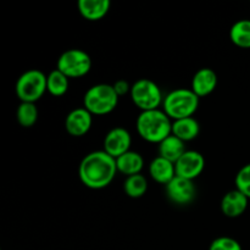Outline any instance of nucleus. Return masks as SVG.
Instances as JSON below:
<instances>
[{"label": "nucleus", "mask_w": 250, "mask_h": 250, "mask_svg": "<svg viewBox=\"0 0 250 250\" xmlns=\"http://www.w3.org/2000/svg\"><path fill=\"white\" fill-rule=\"evenodd\" d=\"M165 188L168 199L178 205L190 204L197 197V188L194 182L178 176H176L168 185H166Z\"/></svg>", "instance_id": "10"}, {"label": "nucleus", "mask_w": 250, "mask_h": 250, "mask_svg": "<svg viewBox=\"0 0 250 250\" xmlns=\"http://www.w3.org/2000/svg\"><path fill=\"white\" fill-rule=\"evenodd\" d=\"M149 175L160 185H168L176 177L175 164L161 156H156L149 165Z\"/></svg>", "instance_id": "14"}, {"label": "nucleus", "mask_w": 250, "mask_h": 250, "mask_svg": "<svg viewBox=\"0 0 250 250\" xmlns=\"http://www.w3.org/2000/svg\"><path fill=\"white\" fill-rule=\"evenodd\" d=\"M249 199L239 192L238 189H233L227 192L221 200V211L225 216L229 219H236L242 216L248 208Z\"/></svg>", "instance_id": "12"}, {"label": "nucleus", "mask_w": 250, "mask_h": 250, "mask_svg": "<svg viewBox=\"0 0 250 250\" xmlns=\"http://www.w3.org/2000/svg\"><path fill=\"white\" fill-rule=\"evenodd\" d=\"M209 250H243L242 246L237 239L232 238V237H219V238L214 239L210 244Z\"/></svg>", "instance_id": "24"}, {"label": "nucleus", "mask_w": 250, "mask_h": 250, "mask_svg": "<svg viewBox=\"0 0 250 250\" xmlns=\"http://www.w3.org/2000/svg\"><path fill=\"white\" fill-rule=\"evenodd\" d=\"M229 39L234 45L250 49V20H239L229 29Z\"/></svg>", "instance_id": "19"}, {"label": "nucleus", "mask_w": 250, "mask_h": 250, "mask_svg": "<svg viewBox=\"0 0 250 250\" xmlns=\"http://www.w3.org/2000/svg\"><path fill=\"white\" fill-rule=\"evenodd\" d=\"M234 183H236V189L243 193L250 200V164L244 165L238 171Z\"/></svg>", "instance_id": "23"}, {"label": "nucleus", "mask_w": 250, "mask_h": 250, "mask_svg": "<svg viewBox=\"0 0 250 250\" xmlns=\"http://www.w3.org/2000/svg\"><path fill=\"white\" fill-rule=\"evenodd\" d=\"M176 176L194 181L205 168V159L199 151L187 150L175 164Z\"/></svg>", "instance_id": "8"}, {"label": "nucleus", "mask_w": 250, "mask_h": 250, "mask_svg": "<svg viewBox=\"0 0 250 250\" xmlns=\"http://www.w3.org/2000/svg\"><path fill=\"white\" fill-rule=\"evenodd\" d=\"M132 137L131 133L124 127H114L106 133L104 138L103 150L117 159L125 153L131 150Z\"/></svg>", "instance_id": "9"}, {"label": "nucleus", "mask_w": 250, "mask_h": 250, "mask_svg": "<svg viewBox=\"0 0 250 250\" xmlns=\"http://www.w3.org/2000/svg\"><path fill=\"white\" fill-rule=\"evenodd\" d=\"M78 11L88 21H99L109 12L111 2L109 0H80Z\"/></svg>", "instance_id": "15"}, {"label": "nucleus", "mask_w": 250, "mask_h": 250, "mask_svg": "<svg viewBox=\"0 0 250 250\" xmlns=\"http://www.w3.org/2000/svg\"><path fill=\"white\" fill-rule=\"evenodd\" d=\"M199 99L200 98L188 88L171 90L164 98V111L170 119H173V121L186 117H193L199 106Z\"/></svg>", "instance_id": "3"}, {"label": "nucleus", "mask_w": 250, "mask_h": 250, "mask_svg": "<svg viewBox=\"0 0 250 250\" xmlns=\"http://www.w3.org/2000/svg\"><path fill=\"white\" fill-rule=\"evenodd\" d=\"M199 122L194 117H186V119L176 120L172 122V134L185 143L197 138L199 136Z\"/></svg>", "instance_id": "16"}, {"label": "nucleus", "mask_w": 250, "mask_h": 250, "mask_svg": "<svg viewBox=\"0 0 250 250\" xmlns=\"http://www.w3.org/2000/svg\"><path fill=\"white\" fill-rule=\"evenodd\" d=\"M15 92L21 103L36 104L46 90V76L39 70H28L16 81Z\"/></svg>", "instance_id": "5"}, {"label": "nucleus", "mask_w": 250, "mask_h": 250, "mask_svg": "<svg viewBox=\"0 0 250 250\" xmlns=\"http://www.w3.org/2000/svg\"><path fill=\"white\" fill-rule=\"evenodd\" d=\"M131 99L141 111L156 110L164 103L163 93L154 81L141 78L132 84Z\"/></svg>", "instance_id": "6"}, {"label": "nucleus", "mask_w": 250, "mask_h": 250, "mask_svg": "<svg viewBox=\"0 0 250 250\" xmlns=\"http://www.w3.org/2000/svg\"><path fill=\"white\" fill-rule=\"evenodd\" d=\"M56 68L68 78H81L92 68V59L82 49H68L59 56Z\"/></svg>", "instance_id": "7"}, {"label": "nucleus", "mask_w": 250, "mask_h": 250, "mask_svg": "<svg viewBox=\"0 0 250 250\" xmlns=\"http://www.w3.org/2000/svg\"><path fill=\"white\" fill-rule=\"evenodd\" d=\"M185 144V142L171 134L159 144V156L176 164L178 159L187 151Z\"/></svg>", "instance_id": "18"}, {"label": "nucleus", "mask_w": 250, "mask_h": 250, "mask_svg": "<svg viewBox=\"0 0 250 250\" xmlns=\"http://www.w3.org/2000/svg\"><path fill=\"white\" fill-rule=\"evenodd\" d=\"M137 132L149 143L160 144L172 134V122L164 110L141 111L136 122Z\"/></svg>", "instance_id": "2"}, {"label": "nucleus", "mask_w": 250, "mask_h": 250, "mask_svg": "<svg viewBox=\"0 0 250 250\" xmlns=\"http://www.w3.org/2000/svg\"><path fill=\"white\" fill-rule=\"evenodd\" d=\"M70 78L63 75L58 68L46 76V90L54 97H62L70 87Z\"/></svg>", "instance_id": "20"}, {"label": "nucleus", "mask_w": 250, "mask_h": 250, "mask_svg": "<svg viewBox=\"0 0 250 250\" xmlns=\"http://www.w3.org/2000/svg\"><path fill=\"white\" fill-rule=\"evenodd\" d=\"M114 89L117 93L119 97H124L127 93H131L132 85H129V83L125 80H119L114 83Z\"/></svg>", "instance_id": "25"}, {"label": "nucleus", "mask_w": 250, "mask_h": 250, "mask_svg": "<svg viewBox=\"0 0 250 250\" xmlns=\"http://www.w3.org/2000/svg\"><path fill=\"white\" fill-rule=\"evenodd\" d=\"M217 85V75L212 68L203 67L194 73L190 89L199 98L211 94Z\"/></svg>", "instance_id": "13"}, {"label": "nucleus", "mask_w": 250, "mask_h": 250, "mask_svg": "<svg viewBox=\"0 0 250 250\" xmlns=\"http://www.w3.org/2000/svg\"><path fill=\"white\" fill-rule=\"evenodd\" d=\"M17 122L24 128L34 126L38 120V109L34 103H21L16 110Z\"/></svg>", "instance_id": "22"}, {"label": "nucleus", "mask_w": 250, "mask_h": 250, "mask_svg": "<svg viewBox=\"0 0 250 250\" xmlns=\"http://www.w3.org/2000/svg\"><path fill=\"white\" fill-rule=\"evenodd\" d=\"M93 115L84 107L71 110L65 119V129L72 137H82L89 132L93 124Z\"/></svg>", "instance_id": "11"}, {"label": "nucleus", "mask_w": 250, "mask_h": 250, "mask_svg": "<svg viewBox=\"0 0 250 250\" xmlns=\"http://www.w3.org/2000/svg\"><path fill=\"white\" fill-rule=\"evenodd\" d=\"M120 97L115 92L114 85L99 83L85 92L83 97V107L92 115H107L114 111L119 104Z\"/></svg>", "instance_id": "4"}, {"label": "nucleus", "mask_w": 250, "mask_h": 250, "mask_svg": "<svg viewBox=\"0 0 250 250\" xmlns=\"http://www.w3.org/2000/svg\"><path fill=\"white\" fill-rule=\"evenodd\" d=\"M117 172L116 159L104 150L92 151L82 159L78 176L83 185L90 189H104L114 181Z\"/></svg>", "instance_id": "1"}, {"label": "nucleus", "mask_w": 250, "mask_h": 250, "mask_svg": "<svg viewBox=\"0 0 250 250\" xmlns=\"http://www.w3.org/2000/svg\"><path fill=\"white\" fill-rule=\"evenodd\" d=\"M116 165L119 172L129 177V176L141 173V171L143 170L144 160L141 154L129 150L116 159Z\"/></svg>", "instance_id": "17"}, {"label": "nucleus", "mask_w": 250, "mask_h": 250, "mask_svg": "<svg viewBox=\"0 0 250 250\" xmlns=\"http://www.w3.org/2000/svg\"><path fill=\"white\" fill-rule=\"evenodd\" d=\"M124 190L129 198H133V199L142 198L148 190V180L142 173L129 176L125 180Z\"/></svg>", "instance_id": "21"}]
</instances>
